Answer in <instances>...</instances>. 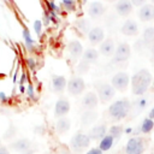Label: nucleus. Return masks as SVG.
Here are the masks:
<instances>
[{
	"mask_svg": "<svg viewBox=\"0 0 154 154\" xmlns=\"http://www.w3.org/2000/svg\"><path fill=\"white\" fill-rule=\"evenodd\" d=\"M70 112V102L66 97H59L54 106V117L61 118Z\"/></svg>",
	"mask_w": 154,
	"mask_h": 154,
	"instance_id": "nucleus-10",
	"label": "nucleus"
},
{
	"mask_svg": "<svg viewBox=\"0 0 154 154\" xmlns=\"http://www.w3.org/2000/svg\"><path fill=\"white\" fill-rule=\"evenodd\" d=\"M95 88H96V94L99 96V100L103 103L109 102L114 96H116V89L113 88V85L111 83H106V82H96L95 83Z\"/></svg>",
	"mask_w": 154,
	"mask_h": 154,
	"instance_id": "nucleus-4",
	"label": "nucleus"
},
{
	"mask_svg": "<svg viewBox=\"0 0 154 154\" xmlns=\"http://www.w3.org/2000/svg\"><path fill=\"white\" fill-rule=\"evenodd\" d=\"M153 81L152 73L147 69H141L131 77V91L136 96H142L147 93Z\"/></svg>",
	"mask_w": 154,
	"mask_h": 154,
	"instance_id": "nucleus-1",
	"label": "nucleus"
},
{
	"mask_svg": "<svg viewBox=\"0 0 154 154\" xmlns=\"http://www.w3.org/2000/svg\"><path fill=\"white\" fill-rule=\"evenodd\" d=\"M67 49H69L70 55H71L72 58H75V59L82 57V55H83V52H84L82 43H81L79 41H77V40L70 41L69 45H67Z\"/></svg>",
	"mask_w": 154,
	"mask_h": 154,
	"instance_id": "nucleus-20",
	"label": "nucleus"
},
{
	"mask_svg": "<svg viewBox=\"0 0 154 154\" xmlns=\"http://www.w3.org/2000/svg\"><path fill=\"white\" fill-rule=\"evenodd\" d=\"M99 96H97V94L96 93H94V91H88V93H85V95L83 96V99H82V107L87 111V109H95L96 107H97V105H99Z\"/></svg>",
	"mask_w": 154,
	"mask_h": 154,
	"instance_id": "nucleus-11",
	"label": "nucleus"
},
{
	"mask_svg": "<svg viewBox=\"0 0 154 154\" xmlns=\"http://www.w3.org/2000/svg\"><path fill=\"white\" fill-rule=\"evenodd\" d=\"M66 89H67V93H69L70 95H72V96H78V95H81V94L84 91V89H85V82H84V79H83L82 77H79V76H73V77H71V78L67 81V87H66Z\"/></svg>",
	"mask_w": 154,
	"mask_h": 154,
	"instance_id": "nucleus-6",
	"label": "nucleus"
},
{
	"mask_svg": "<svg viewBox=\"0 0 154 154\" xmlns=\"http://www.w3.org/2000/svg\"><path fill=\"white\" fill-rule=\"evenodd\" d=\"M108 132V129L105 124H97V125H94L89 132H88V136L90 137L91 141H101Z\"/></svg>",
	"mask_w": 154,
	"mask_h": 154,
	"instance_id": "nucleus-14",
	"label": "nucleus"
},
{
	"mask_svg": "<svg viewBox=\"0 0 154 154\" xmlns=\"http://www.w3.org/2000/svg\"><path fill=\"white\" fill-rule=\"evenodd\" d=\"M129 83H130V76L124 71L117 72L111 79V84L118 91H125L129 87Z\"/></svg>",
	"mask_w": 154,
	"mask_h": 154,
	"instance_id": "nucleus-7",
	"label": "nucleus"
},
{
	"mask_svg": "<svg viewBox=\"0 0 154 154\" xmlns=\"http://www.w3.org/2000/svg\"><path fill=\"white\" fill-rule=\"evenodd\" d=\"M130 111H131V102L128 99H119L108 106L107 113L112 120L119 122L126 118Z\"/></svg>",
	"mask_w": 154,
	"mask_h": 154,
	"instance_id": "nucleus-2",
	"label": "nucleus"
},
{
	"mask_svg": "<svg viewBox=\"0 0 154 154\" xmlns=\"http://www.w3.org/2000/svg\"><path fill=\"white\" fill-rule=\"evenodd\" d=\"M16 134H17V128L11 124V125L8 126V129L5 131V134H4V136H2V140H5V141H11V140L16 136Z\"/></svg>",
	"mask_w": 154,
	"mask_h": 154,
	"instance_id": "nucleus-30",
	"label": "nucleus"
},
{
	"mask_svg": "<svg viewBox=\"0 0 154 154\" xmlns=\"http://www.w3.org/2000/svg\"><path fill=\"white\" fill-rule=\"evenodd\" d=\"M106 12V7L101 1H93L88 6V16L93 19L100 18Z\"/></svg>",
	"mask_w": 154,
	"mask_h": 154,
	"instance_id": "nucleus-15",
	"label": "nucleus"
},
{
	"mask_svg": "<svg viewBox=\"0 0 154 154\" xmlns=\"http://www.w3.org/2000/svg\"><path fill=\"white\" fill-rule=\"evenodd\" d=\"M131 55V47L126 42H120L116 47V52L113 55L112 61L113 63H124L126 61Z\"/></svg>",
	"mask_w": 154,
	"mask_h": 154,
	"instance_id": "nucleus-8",
	"label": "nucleus"
},
{
	"mask_svg": "<svg viewBox=\"0 0 154 154\" xmlns=\"http://www.w3.org/2000/svg\"><path fill=\"white\" fill-rule=\"evenodd\" d=\"M153 129H154V120L150 119V118H148V117H146L141 122L140 126L137 128V131L141 132V134H143V135H147V134H150Z\"/></svg>",
	"mask_w": 154,
	"mask_h": 154,
	"instance_id": "nucleus-24",
	"label": "nucleus"
},
{
	"mask_svg": "<svg viewBox=\"0 0 154 154\" xmlns=\"http://www.w3.org/2000/svg\"><path fill=\"white\" fill-rule=\"evenodd\" d=\"M19 90L22 91V93H24L26 89H25V87H24V84H19Z\"/></svg>",
	"mask_w": 154,
	"mask_h": 154,
	"instance_id": "nucleus-45",
	"label": "nucleus"
},
{
	"mask_svg": "<svg viewBox=\"0 0 154 154\" xmlns=\"http://www.w3.org/2000/svg\"><path fill=\"white\" fill-rule=\"evenodd\" d=\"M132 6H136V7H142L143 5L147 4V0H130Z\"/></svg>",
	"mask_w": 154,
	"mask_h": 154,
	"instance_id": "nucleus-35",
	"label": "nucleus"
},
{
	"mask_svg": "<svg viewBox=\"0 0 154 154\" xmlns=\"http://www.w3.org/2000/svg\"><path fill=\"white\" fill-rule=\"evenodd\" d=\"M26 93H28V95H29L30 99H34V96H35V91H34V87H32V84H28V87H26Z\"/></svg>",
	"mask_w": 154,
	"mask_h": 154,
	"instance_id": "nucleus-37",
	"label": "nucleus"
},
{
	"mask_svg": "<svg viewBox=\"0 0 154 154\" xmlns=\"http://www.w3.org/2000/svg\"><path fill=\"white\" fill-rule=\"evenodd\" d=\"M99 51H96L95 48H87L84 52H83V55H82V60L88 63V64H94L99 59Z\"/></svg>",
	"mask_w": 154,
	"mask_h": 154,
	"instance_id": "nucleus-23",
	"label": "nucleus"
},
{
	"mask_svg": "<svg viewBox=\"0 0 154 154\" xmlns=\"http://www.w3.org/2000/svg\"><path fill=\"white\" fill-rule=\"evenodd\" d=\"M138 18L142 22H149L154 20V5L153 4H146L142 7H140L138 12Z\"/></svg>",
	"mask_w": 154,
	"mask_h": 154,
	"instance_id": "nucleus-16",
	"label": "nucleus"
},
{
	"mask_svg": "<svg viewBox=\"0 0 154 154\" xmlns=\"http://www.w3.org/2000/svg\"><path fill=\"white\" fill-rule=\"evenodd\" d=\"M144 150H146V141L141 136L130 137L124 148L125 154H143Z\"/></svg>",
	"mask_w": 154,
	"mask_h": 154,
	"instance_id": "nucleus-5",
	"label": "nucleus"
},
{
	"mask_svg": "<svg viewBox=\"0 0 154 154\" xmlns=\"http://www.w3.org/2000/svg\"><path fill=\"white\" fill-rule=\"evenodd\" d=\"M142 40L146 46H152L154 43V26H148L143 30Z\"/></svg>",
	"mask_w": 154,
	"mask_h": 154,
	"instance_id": "nucleus-26",
	"label": "nucleus"
},
{
	"mask_svg": "<svg viewBox=\"0 0 154 154\" xmlns=\"http://www.w3.org/2000/svg\"><path fill=\"white\" fill-rule=\"evenodd\" d=\"M108 2H114V1H118V0H107Z\"/></svg>",
	"mask_w": 154,
	"mask_h": 154,
	"instance_id": "nucleus-47",
	"label": "nucleus"
},
{
	"mask_svg": "<svg viewBox=\"0 0 154 154\" xmlns=\"http://www.w3.org/2000/svg\"><path fill=\"white\" fill-rule=\"evenodd\" d=\"M23 38H24V43H25V46H26V48L29 49V51H32V47H34V40L31 38V34H30V31H29V29H26V28H24L23 29Z\"/></svg>",
	"mask_w": 154,
	"mask_h": 154,
	"instance_id": "nucleus-29",
	"label": "nucleus"
},
{
	"mask_svg": "<svg viewBox=\"0 0 154 154\" xmlns=\"http://www.w3.org/2000/svg\"><path fill=\"white\" fill-rule=\"evenodd\" d=\"M123 132H124L123 125H112V126L108 129V132H107V134L111 135V136L117 141V140H119V138L122 137Z\"/></svg>",
	"mask_w": 154,
	"mask_h": 154,
	"instance_id": "nucleus-27",
	"label": "nucleus"
},
{
	"mask_svg": "<svg viewBox=\"0 0 154 154\" xmlns=\"http://www.w3.org/2000/svg\"><path fill=\"white\" fill-rule=\"evenodd\" d=\"M146 106H147V100L143 99V97H140L134 105H131V108L135 107V108H136V113H137V112H141Z\"/></svg>",
	"mask_w": 154,
	"mask_h": 154,
	"instance_id": "nucleus-31",
	"label": "nucleus"
},
{
	"mask_svg": "<svg viewBox=\"0 0 154 154\" xmlns=\"http://www.w3.org/2000/svg\"><path fill=\"white\" fill-rule=\"evenodd\" d=\"M49 20H51V17H49L48 13H46L45 17H43V25H47V24L49 23Z\"/></svg>",
	"mask_w": 154,
	"mask_h": 154,
	"instance_id": "nucleus-41",
	"label": "nucleus"
},
{
	"mask_svg": "<svg viewBox=\"0 0 154 154\" xmlns=\"http://www.w3.org/2000/svg\"><path fill=\"white\" fill-rule=\"evenodd\" d=\"M8 149L17 152V153H23L26 152L29 149H31V141L26 137H22V138H17L14 141H11L8 144Z\"/></svg>",
	"mask_w": 154,
	"mask_h": 154,
	"instance_id": "nucleus-9",
	"label": "nucleus"
},
{
	"mask_svg": "<svg viewBox=\"0 0 154 154\" xmlns=\"http://www.w3.org/2000/svg\"><path fill=\"white\" fill-rule=\"evenodd\" d=\"M132 4L130 0H118L116 2V12L120 17H126L132 11Z\"/></svg>",
	"mask_w": 154,
	"mask_h": 154,
	"instance_id": "nucleus-18",
	"label": "nucleus"
},
{
	"mask_svg": "<svg viewBox=\"0 0 154 154\" xmlns=\"http://www.w3.org/2000/svg\"><path fill=\"white\" fill-rule=\"evenodd\" d=\"M89 65H90V64H88V63L81 60L79 64L77 65V72H78L79 75H83V73L88 72V71H89Z\"/></svg>",
	"mask_w": 154,
	"mask_h": 154,
	"instance_id": "nucleus-32",
	"label": "nucleus"
},
{
	"mask_svg": "<svg viewBox=\"0 0 154 154\" xmlns=\"http://www.w3.org/2000/svg\"><path fill=\"white\" fill-rule=\"evenodd\" d=\"M99 52L105 57H112L116 52V45L112 38H105L99 47Z\"/></svg>",
	"mask_w": 154,
	"mask_h": 154,
	"instance_id": "nucleus-19",
	"label": "nucleus"
},
{
	"mask_svg": "<svg viewBox=\"0 0 154 154\" xmlns=\"http://www.w3.org/2000/svg\"><path fill=\"white\" fill-rule=\"evenodd\" d=\"M26 63H28V67L30 69V70H34L35 67H36V61L34 60V58H28V60H26Z\"/></svg>",
	"mask_w": 154,
	"mask_h": 154,
	"instance_id": "nucleus-38",
	"label": "nucleus"
},
{
	"mask_svg": "<svg viewBox=\"0 0 154 154\" xmlns=\"http://www.w3.org/2000/svg\"><path fill=\"white\" fill-rule=\"evenodd\" d=\"M76 25H77V28L82 31V32H85L87 35H88V32H89V30L91 29V26H90V22H89V19H85V18H82V19H78L77 22H76Z\"/></svg>",
	"mask_w": 154,
	"mask_h": 154,
	"instance_id": "nucleus-28",
	"label": "nucleus"
},
{
	"mask_svg": "<svg viewBox=\"0 0 154 154\" xmlns=\"http://www.w3.org/2000/svg\"><path fill=\"white\" fill-rule=\"evenodd\" d=\"M0 146H1V138H0Z\"/></svg>",
	"mask_w": 154,
	"mask_h": 154,
	"instance_id": "nucleus-49",
	"label": "nucleus"
},
{
	"mask_svg": "<svg viewBox=\"0 0 154 154\" xmlns=\"http://www.w3.org/2000/svg\"><path fill=\"white\" fill-rule=\"evenodd\" d=\"M97 119V113L94 109H87L81 114V124L83 126H89L93 123H95Z\"/></svg>",
	"mask_w": 154,
	"mask_h": 154,
	"instance_id": "nucleus-21",
	"label": "nucleus"
},
{
	"mask_svg": "<svg viewBox=\"0 0 154 154\" xmlns=\"http://www.w3.org/2000/svg\"><path fill=\"white\" fill-rule=\"evenodd\" d=\"M148 118H150V119H153L154 120V106L149 109V113H148Z\"/></svg>",
	"mask_w": 154,
	"mask_h": 154,
	"instance_id": "nucleus-42",
	"label": "nucleus"
},
{
	"mask_svg": "<svg viewBox=\"0 0 154 154\" xmlns=\"http://www.w3.org/2000/svg\"><path fill=\"white\" fill-rule=\"evenodd\" d=\"M90 142L91 140L88 136V134H84L83 131H77L70 140V149L75 154H81L87 148H89Z\"/></svg>",
	"mask_w": 154,
	"mask_h": 154,
	"instance_id": "nucleus-3",
	"label": "nucleus"
},
{
	"mask_svg": "<svg viewBox=\"0 0 154 154\" xmlns=\"http://www.w3.org/2000/svg\"><path fill=\"white\" fill-rule=\"evenodd\" d=\"M152 60L154 61V48L152 49Z\"/></svg>",
	"mask_w": 154,
	"mask_h": 154,
	"instance_id": "nucleus-46",
	"label": "nucleus"
},
{
	"mask_svg": "<svg viewBox=\"0 0 154 154\" xmlns=\"http://www.w3.org/2000/svg\"><path fill=\"white\" fill-rule=\"evenodd\" d=\"M0 154H10V149L6 146H0Z\"/></svg>",
	"mask_w": 154,
	"mask_h": 154,
	"instance_id": "nucleus-39",
	"label": "nucleus"
},
{
	"mask_svg": "<svg viewBox=\"0 0 154 154\" xmlns=\"http://www.w3.org/2000/svg\"><path fill=\"white\" fill-rule=\"evenodd\" d=\"M67 87V81L61 75L52 76V90L54 93H63Z\"/></svg>",
	"mask_w": 154,
	"mask_h": 154,
	"instance_id": "nucleus-17",
	"label": "nucleus"
},
{
	"mask_svg": "<svg viewBox=\"0 0 154 154\" xmlns=\"http://www.w3.org/2000/svg\"><path fill=\"white\" fill-rule=\"evenodd\" d=\"M34 30H35L36 35H41V31H42V22L40 19H37V20L34 22Z\"/></svg>",
	"mask_w": 154,
	"mask_h": 154,
	"instance_id": "nucleus-34",
	"label": "nucleus"
},
{
	"mask_svg": "<svg viewBox=\"0 0 154 154\" xmlns=\"http://www.w3.org/2000/svg\"><path fill=\"white\" fill-rule=\"evenodd\" d=\"M150 1H152V2H153V4H154V0H150Z\"/></svg>",
	"mask_w": 154,
	"mask_h": 154,
	"instance_id": "nucleus-48",
	"label": "nucleus"
},
{
	"mask_svg": "<svg viewBox=\"0 0 154 154\" xmlns=\"http://www.w3.org/2000/svg\"><path fill=\"white\" fill-rule=\"evenodd\" d=\"M61 4L67 11H75L76 8V4L73 0H61Z\"/></svg>",
	"mask_w": 154,
	"mask_h": 154,
	"instance_id": "nucleus-33",
	"label": "nucleus"
},
{
	"mask_svg": "<svg viewBox=\"0 0 154 154\" xmlns=\"http://www.w3.org/2000/svg\"><path fill=\"white\" fill-rule=\"evenodd\" d=\"M138 31H140L138 24L134 19H126L120 26V32L125 36H136Z\"/></svg>",
	"mask_w": 154,
	"mask_h": 154,
	"instance_id": "nucleus-12",
	"label": "nucleus"
},
{
	"mask_svg": "<svg viewBox=\"0 0 154 154\" xmlns=\"http://www.w3.org/2000/svg\"><path fill=\"white\" fill-rule=\"evenodd\" d=\"M114 141H116V140H114L111 135H108V134H107V135H106V136H105V137L99 142V146H97V147H99L102 152H107V150H109V149L113 147Z\"/></svg>",
	"mask_w": 154,
	"mask_h": 154,
	"instance_id": "nucleus-25",
	"label": "nucleus"
},
{
	"mask_svg": "<svg viewBox=\"0 0 154 154\" xmlns=\"http://www.w3.org/2000/svg\"><path fill=\"white\" fill-rule=\"evenodd\" d=\"M88 41L91 45H101L105 40V31L101 26H94L88 32Z\"/></svg>",
	"mask_w": 154,
	"mask_h": 154,
	"instance_id": "nucleus-13",
	"label": "nucleus"
},
{
	"mask_svg": "<svg viewBox=\"0 0 154 154\" xmlns=\"http://www.w3.org/2000/svg\"><path fill=\"white\" fill-rule=\"evenodd\" d=\"M71 128V120L67 117H61L58 118L57 123H55V130L59 135H64L66 134Z\"/></svg>",
	"mask_w": 154,
	"mask_h": 154,
	"instance_id": "nucleus-22",
	"label": "nucleus"
},
{
	"mask_svg": "<svg viewBox=\"0 0 154 154\" xmlns=\"http://www.w3.org/2000/svg\"><path fill=\"white\" fill-rule=\"evenodd\" d=\"M25 81H26V73H25V72H22V75H20V79H19V84H24Z\"/></svg>",
	"mask_w": 154,
	"mask_h": 154,
	"instance_id": "nucleus-40",
	"label": "nucleus"
},
{
	"mask_svg": "<svg viewBox=\"0 0 154 154\" xmlns=\"http://www.w3.org/2000/svg\"><path fill=\"white\" fill-rule=\"evenodd\" d=\"M0 100H1L2 102L7 100V96H6V94H5V93H2V91H0Z\"/></svg>",
	"mask_w": 154,
	"mask_h": 154,
	"instance_id": "nucleus-43",
	"label": "nucleus"
},
{
	"mask_svg": "<svg viewBox=\"0 0 154 154\" xmlns=\"http://www.w3.org/2000/svg\"><path fill=\"white\" fill-rule=\"evenodd\" d=\"M85 154H103V152H102L99 147H93V148H90Z\"/></svg>",
	"mask_w": 154,
	"mask_h": 154,
	"instance_id": "nucleus-36",
	"label": "nucleus"
},
{
	"mask_svg": "<svg viewBox=\"0 0 154 154\" xmlns=\"http://www.w3.org/2000/svg\"><path fill=\"white\" fill-rule=\"evenodd\" d=\"M35 153V150L31 148V149H29V150H26V152H23V153H20V154H34Z\"/></svg>",
	"mask_w": 154,
	"mask_h": 154,
	"instance_id": "nucleus-44",
	"label": "nucleus"
}]
</instances>
